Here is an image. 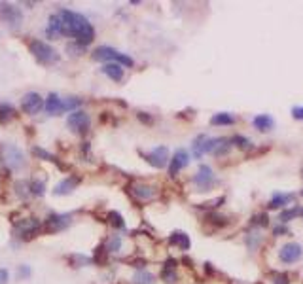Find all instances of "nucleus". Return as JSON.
<instances>
[{
  "label": "nucleus",
  "mask_w": 303,
  "mask_h": 284,
  "mask_svg": "<svg viewBox=\"0 0 303 284\" xmlns=\"http://www.w3.org/2000/svg\"><path fill=\"white\" fill-rule=\"evenodd\" d=\"M57 15L61 19V34L72 36L76 40V44H80L84 48L93 42L95 31H93L91 23L87 21L86 15L70 12V10H61Z\"/></svg>",
  "instance_id": "nucleus-1"
},
{
  "label": "nucleus",
  "mask_w": 303,
  "mask_h": 284,
  "mask_svg": "<svg viewBox=\"0 0 303 284\" xmlns=\"http://www.w3.org/2000/svg\"><path fill=\"white\" fill-rule=\"evenodd\" d=\"M29 50L31 53L34 55L38 63H42V65H55L59 63V55H57V51L51 48L50 44L42 42V40H32L31 46H29Z\"/></svg>",
  "instance_id": "nucleus-2"
},
{
  "label": "nucleus",
  "mask_w": 303,
  "mask_h": 284,
  "mask_svg": "<svg viewBox=\"0 0 303 284\" xmlns=\"http://www.w3.org/2000/svg\"><path fill=\"white\" fill-rule=\"evenodd\" d=\"M93 59L95 61H110L116 63V65H122V67H133V59L127 57L125 53H119L114 48H108V46H100L97 50L93 51Z\"/></svg>",
  "instance_id": "nucleus-3"
},
{
  "label": "nucleus",
  "mask_w": 303,
  "mask_h": 284,
  "mask_svg": "<svg viewBox=\"0 0 303 284\" xmlns=\"http://www.w3.org/2000/svg\"><path fill=\"white\" fill-rule=\"evenodd\" d=\"M0 154H2V159H4L10 171H21L23 165H25V155L15 144H4Z\"/></svg>",
  "instance_id": "nucleus-4"
},
{
  "label": "nucleus",
  "mask_w": 303,
  "mask_h": 284,
  "mask_svg": "<svg viewBox=\"0 0 303 284\" xmlns=\"http://www.w3.org/2000/svg\"><path fill=\"white\" fill-rule=\"evenodd\" d=\"M67 125L74 135H86L91 125V119H89V114H86L84 110H74L68 114Z\"/></svg>",
  "instance_id": "nucleus-5"
},
{
  "label": "nucleus",
  "mask_w": 303,
  "mask_h": 284,
  "mask_svg": "<svg viewBox=\"0 0 303 284\" xmlns=\"http://www.w3.org/2000/svg\"><path fill=\"white\" fill-rule=\"evenodd\" d=\"M0 21L6 23L12 29H19L21 21H23V13L17 6L8 4V2H0Z\"/></svg>",
  "instance_id": "nucleus-6"
},
{
  "label": "nucleus",
  "mask_w": 303,
  "mask_h": 284,
  "mask_svg": "<svg viewBox=\"0 0 303 284\" xmlns=\"http://www.w3.org/2000/svg\"><path fill=\"white\" fill-rule=\"evenodd\" d=\"M21 106H23V112H25V114H29V116H36L38 112L44 108V99L38 95V93L31 91L23 97Z\"/></svg>",
  "instance_id": "nucleus-7"
},
{
  "label": "nucleus",
  "mask_w": 303,
  "mask_h": 284,
  "mask_svg": "<svg viewBox=\"0 0 303 284\" xmlns=\"http://www.w3.org/2000/svg\"><path fill=\"white\" fill-rule=\"evenodd\" d=\"M216 182V178H214V173H212L211 167H207V165H201L197 171V174L193 176V184L197 186L199 190H209L212 184Z\"/></svg>",
  "instance_id": "nucleus-8"
},
{
  "label": "nucleus",
  "mask_w": 303,
  "mask_h": 284,
  "mask_svg": "<svg viewBox=\"0 0 303 284\" xmlns=\"http://www.w3.org/2000/svg\"><path fill=\"white\" fill-rule=\"evenodd\" d=\"M38 229H40V220H36V218H25L15 224L17 237H32V235H36Z\"/></svg>",
  "instance_id": "nucleus-9"
},
{
  "label": "nucleus",
  "mask_w": 303,
  "mask_h": 284,
  "mask_svg": "<svg viewBox=\"0 0 303 284\" xmlns=\"http://www.w3.org/2000/svg\"><path fill=\"white\" fill-rule=\"evenodd\" d=\"M301 247L297 245V242H288L285 247L280 248V252H278V258L282 263H294L297 259L301 258Z\"/></svg>",
  "instance_id": "nucleus-10"
},
{
  "label": "nucleus",
  "mask_w": 303,
  "mask_h": 284,
  "mask_svg": "<svg viewBox=\"0 0 303 284\" xmlns=\"http://www.w3.org/2000/svg\"><path fill=\"white\" fill-rule=\"evenodd\" d=\"M146 161H148L150 165H154L155 169L165 167V165H167V161H169L167 146H157V148H154L150 154H146Z\"/></svg>",
  "instance_id": "nucleus-11"
},
{
  "label": "nucleus",
  "mask_w": 303,
  "mask_h": 284,
  "mask_svg": "<svg viewBox=\"0 0 303 284\" xmlns=\"http://www.w3.org/2000/svg\"><path fill=\"white\" fill-rule=\"evenodd\" d=\"M188 163H190V155L186 150H176L173 155V159H171V165H169V174L171 176H176V174L182 171L184 167H188Z\"/></svg>",
  "instance_id": "nucleus-12"
},
{
  "label": "nucleus",
  "mask_w": 303,
  "mask_h": 284,
  "mask_svg": "<svg viewBox=\"0 0 303 284\" xmlns=\"http://www.w3.org/2000/svg\"><path fill=\"white\" fill-rule=\"evenodd\" d=\"M68 224H70L68 214H50L46 220V228L50 231H63L65 228H68Z\"/></svg>",
  "instance_id": "nucleus-13"
},
{
  "label": "nucleus",
  "mask_w": 303,
  "mask_h": 284,
  "mask_svg": "<svg viewBox=\"0 0 303 284\" xmlns=\"http://www.w3.org/2000/svg\"><path fill=\"white\" fill-rule=\"evenodd\" d=\"M78 184H80V178H78V176H68V178H65L63 182H59V184L55 186L53 193H55V195H68V193L74 192Z\"/></svg>",
  "instance_id": "nucleus-14"
},
{
  "label": "nucleus",
  "mask_w": 303,
  "mask_h": 284,
  "mask_svg": "<svg viewBox=\"0 0 303 284\" xmlns=\"http://www.w3.org/2000/svg\"><path fill=\"white\" fill-rule=\"evenodd\" d=\"M44 108H46L48 114L57 116V114H61L63 112V99L57 95V93H51L50 97L46 99V103H44Z\"/></svg>",
  "instance_id": "nucleus-15"
},
{
  "label": "nucleus",
  "mask_w": 303,
  "mask_h": 284,
  "mask_svg": "<svg viewBox=\"0 0 303 284\" xmlns=\"http://www.w3.org/2000/svg\"><path fill=\"white\" fill-rule=\"evenodd\" d=\"M100 70H103V74L108 76L112 82H122L124 80V67H122V65H116V63H106Z\"/></svg>",
  "instance_id": "nucleus-16"
},
{
  "label": "nucleus",
  "mask_w": 303,
  "mask_h": 284,
  "mask_svg": "<svg viewBox=\"0 0 303 284\" xmlns=\"http://www.w3.org/2000/svg\"><path fill=\"white\" fill-rule=\"evenodd\" d=\"M131 193H133L136 199H140V201L152 199L155 195L154 188H150V186H146V184H133L131 186Z\"/></svg>",
  "instance_id": "nucleus-17"
},
{
  "label": "nucleus",
  "mask_w": 303,
  "mask_h": 284,
  "mask_svg": "<svg viewBox=\"0 0 303 284\" xmlns=\"http://www.w3.org/2000/svg\"><path fill=\"white\" fill-rule=\"evenodd\" d=\"M254 127L256 129H260L261 133H267V131H271L275 127V121H273L271 116H267V114H260V116L254 117Z\"/></svg>",
  "instance_id": "nucleus-18"
},
{
  "label": "nucleus",
  "mask_w": 303,
  "mask_h": 284,
  "mask_svg": "<svg viewBox=\"0 0 303 284\" xmlns=\"http://www.w3.org/2000/svg\"><path fill=\"white\" fill-rule=\"evenodd\" d=\"M292 201H294V195H292V193H275L267 207H269V209H280V207H286V205L292 203Z\"/></svg>",
  "instance_id": "nucleus-19"
},
{
  "label": "nucleus",
  "mask_w": 303,
  "mask_h": 284,
  "mask_svg": "<svg viewBox=\"0 0 303 284\" xmlns=\"http://www.w3.org/2000/svg\"><path fill=\"white\" fill-rule=\"evenodd\" d=\"M171 242L176 245L178 248H182V250H188V248H190V237H188L184 231H174V233L171 235Z\"/></svg>",
  "instance_id": "nucleus-20"
},
{
  "label": "nucleus",
  "mask_w": 303,
  "mask_h": 284,
  "mask_svg": "<svg viewBox=\"0 0 303 284\" xmlns=\"http://www.w3.org/2000/svg\"><path fill=\"white\" fill-rule=\"evenodd\" d=\"M46 32H48V36H61V19H59L57 13H53L50 17V23H48Z\"/></svg>",
  "instance_id": "nucleus-21"
},
{
  "label": "nucleus",
  "mask_w": 303,
  "mask_h": 284,
  "mask_svg": "<svg viewBox=\"0 0 303 284\" xmlns=\"http://www.w3.org/2000/svg\"><path fill=\"white\" fill-rule=\"evenodd\" d=\"M233 121H235V117L231 116V114H228V112H220L216 116H212L211 119L212 125H231Z\"/></svg>",
  "instance_id": "nucleus-22"
},
{
  "label": "nucleus",
  "mask_w": 303,
  "mask_h": 284,
  "mask_svg": "<svg viewBox=\"0 0 303 284\" xmlns=\"http://www.w3.org/2000/svg\"><path fill=\"white\" fill-rule=\"evenodd\" d=\"M205 144H207V136L205 135H201V136H197L195 140H193V144H192V152H193V155L195 157H203V154H205Z\"/></svg>",
  "instance_id": "nucleus-23"
},
{
  "label": "nucleus",
  "mask_w": 303,
  "mask_h": 284,
  "mask_svg": "<svg viewBox=\"0 0 303 284\" xmlns=\"http://www.w3.org/2000/svg\"><path fill=\"white\" fill-rule=\"evenodd\" d=\"M133 284H154V275L148 271H138L133 277Z\"/></svg>",
  "instance_id": "nucleus-24"
},
{
  "label": "nucleus",
  "mask_w": 303,
  "mask_h": 284,
  "mask_svg": "<svg viewBox=\"0 0 303 284\" xmlns=\"http://www.w3.org/2000/svg\"><path fill=\"white\" fill-rule=\"evenodd\" d=\"M13 106L12 105H0V121L4 124V121H8L10 117H13Z\"/></svg>",
  "instance_id": "nucleus-25"
},
{
  "label": "nucleus",
  "mask_w": 303,
  "mask_h": 284,
  "mask_svg": "<svg viewBox=\"0 0 303 284\" xmlns=\"http://www.w3.org/2000/svg\"><path fill=\"white\" fill-rule=\"evenodd\" d=\"M108 218H110V224L114 226V228H118V229L125 228V222H124V218H122V214H119V212H110V214H108Z\"/></svg>",
  "instance_id": "nucleus-26"
},
{
  "label": "nucleus",
  "mask_w": 303,
  "mask_h": 284,
  "mask_svg": "<svg viewBox=\"0 0 303 284\" xmlns=\"http://www.w3.org/2000/svg\"><path fill=\"white\" fill-rule=\"evenodd\" d=\"M176 273L173 271V266H167L165 267V269H163V280H165V282L167 284H174L176 282Z\"/></svg>",
  "instance_id": "nucleus-27"
},
{
  "label": "nucleus",
  "mask_w": 303,
  "mask_h": 284,
  "mask_svg": "<svg viewBox=\"0 0 303 284\" xmlns=\"http://www.w3.org/2000/svg\"><path fill=\"white\" fill-rule=\"evenodd\" d=\"M301 212V209L299 207H294V209H290V210H285V212H280V222H288V220H292L294 216H297Z\"/></svg>",
  "instance_id": "nucleus-28"
},
{
  "label": "nucleus",
  "mask_w": 303,
  "mask_h": 284,
  "mask_svg": "<svg viewBox=\"0 0 303 284\" xmlns=\"http://www.w3.org/2000/svg\"><path fill=\"white\" fill-rule=\"evenodd\" d=\"M119 248H122V239H119L118 235H114L110 241H108V245H106V250L108 252H118Z\"/></svg>",
  "instance_id": "nucleus-29"
},
{
  "label": "nucleus",
  "mask_w": 303,
  "mask_h": 284,
  "mask_svg": "<svg viewBox=\"0 0 303 284\" xmlns=\"http://www.w3.org/2000/svg\"><path fill=\"white\" fill-rule=\"evenodd\" d=\"M80 105H82V100H80V99H76V97H72V99H67V100H63V112L74 110L76 106H80Z\"/></svg>",
  "instance_id": "nucleus-30"
},
{
  "label": "nucleus",
  "mask_w": 303,
  "mask_h": 284,
  "mask_svg": "<svg viewBox=\"0 0 303 284\" xmlns=\"http://www.w3.org/2000/svg\"><path fill=\"white\" fill-rule=\"evenodd\" d=\"M31 192L34 193V195H44V182H38V180H32L31 182Z\"/></svg>",
  "instance_id": "nucleus-31"
},
{
  "label": "nucleus",
  "mask_w": 303,
  "mask_h": 284,
  "mask_svg": "<svg viewBox=\"0 0 303 284\" xmlns=\"http://www.w3.org/2000/svg\"><path fill=\"white\" fill-rule=\"evenodd\" d=\"M32 152H34L38 157H46V161H55V157H53V155L48 154V152H46V150H42V148H34Z\"/></svg>",
  "instance_id": "nucleus-32"
},
{
  "label": "nucleus",
  "mask_w": 303,
  "mask_h": 284,
  "mask_svg": "<svg viewBox=\"0 0 303 284\" xmlns=\"http://www.w3.org/2000/svg\"><path fill=\"white\" fill-rule=\"evenodd\" d=\"M233 142H237V146H241V148H248V146H250V140L245 138V136H235Z\"/></svg>",
  "instance_id": "nucleus-33"
},
{
  "label": "nucleus",
  "mask_w": 303,
  "mask_h": 284,
  "mask_svg": "<svg viewBox=\"0 0 303 284\" xmlns=\"http://www.w3.org/2000/svg\"><path fill=\"white\" fill-rule=\"evenodd\" d=\"M292 116H294V119H303V106H294Z\"/></svg>",
  "instance_id": "nucleus-34"
},
{
  "label": "nucleus",
  "mask_w": 303,
  "mask_h": 284,
  "mask_svg": "<svg viewBox=\"0 0 303 284\" xmlns=\"http://www.w3.org/2000/svg\"><path fill=\"white\" fill-rule=\"evenodd\" d=\"M10 280V275H8L6 269H0V284H8Z\"/></svg>",
  "instance_id": "nucleus-35"
},
{
  "label": "nucleus",
  "mask_w": 303,
  "mask_h": 284,
  "mask_svg": "<svg viewBox=\"0 0 303 284\" xmlns=\"http://www.w3.org/2000/svg\"><path fill=\"white\" fill-rule=\"evenodd\" d=\"M29 275H31V269H29V267H19V277H29Z\"/></svg>",
  "instance_id": "nucleus-36"
},
{
  "label": "nucleus",
  "mask_w": 303,
  "mask_h": 284,
  "mask_svg": "<svg viewBox=\"0 0 303 284\" xmlns=\"http://www.w3.org/2000/svg\"><path fill=\"white\" fill-rule=\"evenodd\" d=\"M275 284H288V282L285 280V277H278L277 280H275Z\"/></svg>",
  "instance_id": "nucleus-37"
},
{
  "label": "nucleus",
  "mask_w": 303,
  "mask_h": 284,
  "mask_svg": "<svg viewBox=\"0 0 303 284\" xmlns=\"http://www.w3.org/2000/svg\"><path fill=\"white\" fill-rule=\"evenodd\" d=\"M299 216H301V218H303V209H301V212H299Z\"/></svg>",
  "instance_id": "nucleus-38"
}]
</instances>
